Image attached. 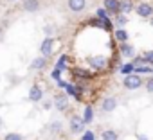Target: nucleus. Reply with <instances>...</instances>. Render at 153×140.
<instances>
[{"label": "nucleus", "mask_w": 153, "mask_h": 140, "mask_svg": "<svg viewBox=\"0 0 153 140\" xmlns=\"http://www.w3.org/2000/svg\"><path fill=\"white\" fill-rule=\"evenodd\" d=\"M117 138H119V136H117L115 131H112V129L103 131V140H117Z\"/></svg>", "instance_id": "nucleus-14"}, {"label": "nucleus", "mask_w": 153, "mask_h": 140, "mask_svg": "<svg viewBox=\"0 0 153 140\" xmlns=\"http://www.w3.org/2000/svg\"><path fill=\"white\" fill-rule=\"evenodd\" d=\"M137 138H139V140H149V138H148V136H146V135H139V136H137Z\"/></svg>", "instance_id": "nucleus-31"}, {"label": "nucleus", "mask_w": 153, "mask_h": 140, "mask_svg": "<svg viewBox=\"0 0 153 140\" xmlns=\"http://www.w3.org/2000/svg\"><path fill=\"white\" fill-rule=\"evenodd\" d=\"M58 86H59V88H65V86H67V83H65V81H61V79H58Z\"/></svg>", "instance_id": "nucleus-29"}, {"label": "nucleus", "mask_w": 153, "mask_h": 140, "mask_svg": "<svg viewBox=\"0 0 153 140\" xmlns=\"http://www.w3.org/2000/svg\"><path fill=\"white\" fill-rule=\"evenodd\" d=\"M92 119H94V111H92L90 106H87V108H85V115H83V122H85V124H90Z\"/></svg>", "instance_id": "nucleus-13"}, {"label": "nucleus", "mask_w": 153, "mask_h": 140, "mask_svg": "<svg viewBox=\"0 0 153 140\" xmlns=\"http://www.w3.org/2000/svg\"><path fill=\"white\" fill-rule=\"evenodd\" d=\"M151 25H153V22H151Z\"/></svg>", "instance_id": "nucleus-33"}, {"label": "nucleus", "mask_w": 153, "mask_h": 140, "mask_svg": "<svg viewBox=\"0 0 153 140\" xmlns=\"http://www.w3.org/2000/svg\"><path fill=\"white\" fill-rule=\"evenodd\" d=\"M121 0H105V9L110 13H119Z\"/></svg>", "instance_id": "nucleus-3"}, {"label": "nucleus", "mask_w": 153, "mask_h": 140, "mask_svg": "<svg viewBox=\"0 0 153 140\" xmlns=\"http://www.w3.org/2000/svg\"><path fill=\"white\" fill-rule=\"evenodd\" d=\"M68 7L76 13H79L85 9V0H68Z\"/></svg>", "instance_id": "nucleus-6"}, {"label": "nucleus", "mask_w": 153, "mask_h": 140, "mask_svg": "<svg viewBox=\"0 0 153 140\" xmlns=\"http://www.w3.org/2000/svg\"><path fill=\"white\" fill-rule=\"evenodd\" d=\"M0 126H2V119H0Z\"/></svg>", "instance_id": "nucleus-32"}, {"label": "nucleus", "mask_w": 153, "mask_h": 140, "mask_svg": "<svg viewBox=\"0 0 153 140\" xmlns=\"http://www.w3.org/2000/svg\"><path fill=\"white\" fill-rule=\"evenodd\" d=\"M106 13H108L106 9H97V16L99 18H106Z\"/></svg>", "instance_id": "nucleus-25"}, {"label": "nucleus", "mask_w": 153, "mask_h": 140, "mask_svg": "<svg viewBox=\"0 0 153 140\" xmlns=\"http://www.w3.org/2000/svg\"><path fill=\"white\" fill-rule=\"evenodd\" d=\"M140 85H142V81H140L139 76H128V77L124 79V86L130 88V90H135V88H139Z\"/></svg>", "instance_id": "nucleus-1"}, {"label": "nucleus", "mask_w": 153, "mask_h": 140, "mask_svg": "<svg viewBox=\"0 0 153 140\" xmlns=\"http://www.w3.org/2000/svg\"><path fill=\"white\" fill-rule=\"evenodd\" d=\"M65 88H67V94H68V95H74V97H79V92H78V88H76V86H72V85H67Z\"/></svg>", "instance_id": "nucleus-17"}, {"label": "nucleus", "mask_w": 153, "mask_h": 140, "mask_svg": "<svg viewBox=\"0 0 153 140\" xmlns=\"http://www.w3.org/2000/svg\"><path fill=\"white\" fill-rule=\"evenodd\" d=\"M135 70H137V72H142V74H148V72H151V68H149V66H137Z\"/></svg>", "instance_id": "nucleus-23"}, {"label": "nucleus", "mask_w": 153, "mask_h": 140, "mask_svg": "<svg viewBox=\"0 0 153 140\" xmlns=\"http://www.w3.org/2000/svg\"><path fill=\"white\" fill-rule=\"evenodd\" d=\"M151 13H153V9H151V6H148V4H140V6L137 7V15L142 16V18L151 16Z\"/></svg>", "instance_id": "nucleus-7"}, {"label": "nucleus", "mask_w": 153, "mask_h": 140, "mask_svg": "<svg viewBox=\"0 0 153 140\" xmlns=\"http://www.w3.org/2000/svg\"><path fill=\"white\" fill-rule=\"evenodd\" d=\"M115 38H117L119 41H126L128 34H126V31H117V32H115Z\"/></svg>", "instance_id": "nucleus-19"}, {"label": "nucleus", "mask_w": 153, "mask_h": 140, "mask_svg": "<svg viewBox=\"0 0 153 140\" xmlns=\"http://www.w3.org/2000/svg\"><path fill=\"white\" fill-rule=\"evenodd\" d=\"M121 52H123L124 56H133V54H135V49H133L131 45H126V43H123V47H121Z\"/></svg>", "instance_id": "nucleus-15"}, {"label": "nucleus", "mask_w": 153, "mask_h": 140, "mask_svg": "<svg viewBox=\"0 0 153 140\" xmlns=\"http://www.w3.org/2000/svg\"><path fill=\"white\" fill-rule=\"evenodd\" d=\"M115 106H117V101H115L114 97H106V99L103 101V104H101V108H103L105 111H114Z\"/></svg>", "instance_id": "nucleus-5"}, {"label": "nucleus", "mask_w": 153, "mask_h": 140, "mask_svg": "<svg viewBox=\"0 0 153 140\" xmlns=\"http://www.w3.org/2000/svg\"><path fill=\"white\" fill-rule=\"evenodd\" d=\"M146 88H148V92H153V79H149V81H148Z\"/></svg>", "instance_id": "nucleus-28"}, {"label": "nucleus", "mask_w": 153, "mask_h": 140, "mask_svg": "<svg viewBox=\"0 0 153 140\" xmlns=\"http://www.w3.org/2000/svg\"><path fill=\"white\" fill-rule=\"evenodd\" d=\"M83 127H85L83 119H79V117H72L70 119V129H72V133H79V131H83Z\"/></svg>", "instance_id": "nucleus-2"}, {"label": "nucleus", "mask_w": 153, "mask_h": 140, "mask_svg": "<svg viewBox=\"0 0 153 140\" xmlns=\"http://www.w3.org/2000/svg\"><path fill=\"white\" fill-rule=\"evenodd\" d=\"M40 50H42L45 56H49V54L52 52V38H45L43 43H42V47H40Z\"/></svg>", "instance_id": "nucleus-9"}, {"label": "nucleus", "mask_w": 153, "mask_h": 140, "mask_svg": "<svg viewBox=\"0 0 153 140\" xmlns=\"http://www.w3.org/2000/svg\"><path fill=\"white\" fill-rule=\"evenodd\" d=\"M88 61H90V65H92L94 68H97V70L105 68V65H106V59H105L103 56H96V57H90Z\"/></svg>", "instance_id": "nucleus-4"}, {"label": "nucleus", "mask_w": 153, "mask_h": 140, "mask_svg": "<svg viewBox=\"0 0 153 140\" xmlns=\"http://www.w3.org/2000/svg\"><path fill=\"white\" fill-rule=\"evenodd\" d=\"M115 24H117V25H124V24H126V18H124V16H117V22H115Z\"/></svg>", "instance_id": "nucleus-26"}, {"label": "nucleus", "mask_w": 153, "mask_h": 140, "mask_svg": "<svg viewBox=\"0 0 153 140\" xmlns=\"http://www.w3.org/2000/svg\"><path fill=\"white\" fill-rule=\"evenodd\" d=\"M45 66V57H36L33 63H31V68H34V70H40V68H43Z\"/></svg>", "instance_id": "nucleus-12"}, {"label": "nucleus", "mask_w": 153, "mask_h": 140, "mask_svg": "<svg viewBox=\"0 0 153 140\" xmlns=\"http://www.w3.org/2000/svg\"><path fill=\"white\" fill-rule=\"evenodd\" d=\"M142 59H144V61H148V63H153V50H149V52H146Z\"/></svg>", "instance_id": "nucleus-22"}, {"label": "nucleus", "mask_w": 153, "mask_h": 140, "mask_svg": "<svg viewBox=\"0 0 153 140\" xmlns=\"http://www.w3.org/2000/svg\"><path fill=\"white\" fill-rule=\"evenodd\" d=\"M54 104H56V108H58V110H65V108H67V104H68L67 95H58V97H56V101H54Z\"/></svg>", "instance_id": "nucleus-11"}, {"label": "nucleus", "mask_w": 153, "mask_h": 140, "mask_svg": "<svg viewBox=\"0 0 153 140\" xmlns=\"http://www.w3.org/2000/svg\"><path fill=\"white\" fill-rule=\"evenodd\" d=\"M38 7H40L38 0H25L24 2V9L25 11H38Z\"/></svg>", "instance_id": "nucleus-10"}, {"label": "nucleus", "mask_w": 153, "mask_h": 140, "mask_svg": "<svg viewBox=\"0 0 153 140\" xmlns=\"http://www.w3.org/2000/svg\"><path fill=\"white\" fill-rule=\"evenodd\" d=\"M133 70H135V65H133V63H128V65H124V66L121 68V72H123V74H130V72H133Z\"/></svg>", "instance_id": "nucleus-18"}, {"label": "nucleus", "mask_w": 153, "mask_h": 140, "mask_svg": "<svg viewBox=\"0 0 153 140\" xmlns=\"http://www.w3.org/2000/svg\"><path fill=\"white\" fill-rule=\"evenodd\" d=\"M42 95H43V94H42V88H40L38 85H34V86L31 88V92H29V99H31V101H34V102H36V101H40V99H42Z\"/></svg>", "instance_id": "nucleus-8"}, {"label": "nucleus", "mask_w": 153, "mask_h": 140, "mask_svg": "<svg viewBox=\"0 0 153 140\" xmlns=\"http://www.w3.org/2000/svg\"><path fill=\"white\" fill-rule=\"evenodd\" d=\"M119 11H121V13H128V11H131V2H130V0H124V2H121Z\"/></svg>", "instance_id": "nucleus-16"}, {"label": "nucleus", "mask_w": 153, "mask_h": 140, "mask_svg": "<svg viewBox=\"0 0 153 140\" xmlns=\"http://www.w3.org/2000/svg\"><path fill=\"white\" fill-rule=\"evenodd\" d=\"M83 140H96V138H94V133H92V131H85Z\"/></svg>", "instance_id": "nucleus-24"}, {"label": "nucleus", "mask_w": 153, "mask_h": 140, "mask_svg": "<svg viewBox=\"0 0 153 140\" xmlns=\"http://www.w3.org/2000/svg\"><path fill=\"white\" fill-rule=\"evenodd\" d=\"M61 129V124L59 122H52V131H59Z\"/></svg>", "instance_id": "nucleus-27"}, {"label": "nucleus", "mask_w": 153, "mask_h": 140, "mask_svg": "<svg viewBox=\"0 0 153 140\" xmlns=\"http://www.w3.org/2000/svg\"><path fill=\"white\" fill-rule=\"evenodd\" d=\"M65 61H67V57L63 56V57H61V59H59V61L56 63V70H59V72H61V70L65 68Z\"/></svg>", "instance_id": "nucleus-21"}, {"label": "nucleus", "mask_w": 153, "mask_h": 140, "mask_svg": "<svg viewBox=\"0 0 153 140\" xmlns=\"http://www.w3.org/2000/svg\"><path fill=\"white\" fill-rule=\"evenodd\" d=\"M52 77H54V79H59V70H54V72H52Z\"/></svg>", "instance_id": "nucleus-30"}, {"label": "nucleus", "mask_w": 153, "mask_h": 140, "mask_svg": "<svg viewBox=\"0 0 153 140\" xmlns=\"http://www.w3.org/2000/svg\"><path fill=\"white\" fill-rule=\"evenodd\" d=\"M4 140H22V136H20L18 133H7Z\"/></svg>", "instance_id": "nucleus-20"}]
</instances>
